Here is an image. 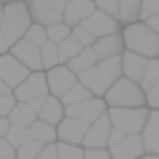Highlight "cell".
I'll return each mask as SVG.
<instances>
[{
  "label": "cell",
  "mask_w": 159,
  "mask_h": 159,
  "mask_svg": "<svg viewBox=\"0 0 159 159\" xmlns=\"http://www.w3.org/2000/svg\"><path fill=\"white\" fill-rule=\"evenodd\" d=\"M30 131V137L34 141H39L40 145H51V143H57V127L54 125H48V123H43V121L36 119L34 123L28 127Z\"/></svg>",
  "instance_id": "obj_24"
},
{
  "label": "cell",
  "mask_w": 159,
  "mask_h": 159,
  "mask_svg": "<svg viewBox=\"0 0 159 159\" xmlns=\"http://www.w3.org/2000/svg\"><path fill=\"white\" fill-rule=\"evenodd\" d=\"M107 117L111 121V127L121 129L127 135H139L145 127V121L149 117L147 107H135V109H107Z\"/></svg>",
  "instance_id": "obj_4"
},
{
  "label": "cell",
  "mask_w": 159,
  "mask_h": 159,
  "mask_svg": "<svg viewBox=\"0 0 159 159\" xmlns=\"http://www.w3.org/2000/svg\"><path fill=\"white\" fill-rule=\"evenodd\" d=\"M8 48H10V44L6 43V39L2 36V32H0V54H6Z\"/></svg>",
  "instance_id": "obj_47"
},
{
  "label": "cell",
  "mask_w": 159,
  "mask_h": 159,
  "mask_svg": "<svg viewBox=\"0 0 159 159\" xmlns=\"http://www.w3.org/2000/svg\"><path fill=\"white\" fill-rule=\"evenodd\" d=\"M97 70L101 75L105 87H111L113 83H117L123 73H121V57H113V58H105V61L97 62Z\"/></svg>",
  "instance_id": "obj_21"
},
{
  "label": "cell",
  "mask_w": 159,
  "mask_h": 159,
  "mask_svg": "<svg viewBox=\"0 0 159 159\" xmlns=\"http://www.w3.org/2000/svg\"><path fill=\"white\" fill-rule=\"evenodd\" d=\"M10 93H12V91L8 89V87L4 85L2 81H0V97H6V95H10Z\"/></svg>",
  "instance_id": "obj_48"
},
{
  "label": "cell",
  "mask_w": 159,
  "mask_h": 159,
  "mask_svg": "<svg viewBox=\"0 0 159 159\" xmlns=\"http://www.w3.org/2000/svg\"><path fill=\"white\" fill-rule=\"evenodd\" d=\"M8 127H10V123H8V119H6V117H0V137H4V135H6Z\"/></svg>",
  "instance_id": "obj_46"
},
{
  "label": "cell",
  "mask_w": 159,
  "mask_h": 159,
  "mask_svg": "<svg viewBox=\"0 0 159 159\" xmlns=\"http://www.w3.org/2000/svg\"><path fill=\"white\" fill-rule=\"evenodd\" d=\"M125 135H127V133H123L121 129L111 127V131H109V139H107V147H111V145H117L119 141H123Z\"/></svg>",
  "instance_id": "obj_42"
},
{
  "label": "cell",
  "mask_w": 159,
  "mask_h": 159,
  "mask_svg": "<svg viewBox=\"0 0 159 159\" xmlns=\"http://www.w3.org/2000/svg\"><path fill=\"white\" fill-rule=\"evenodd\" d=\"M103 101L109 109H135L145 107V91L139 87V83H133L129 79L121 77L117 83L107 87Z\"/></svg>",
  "instance_id": "obj_2"
},
{
  "label": "cell",
  "mask_w": 159,
  "mask_h": 159,
  "mask_svg": "<svg viewBox=\"0 0 159 159\" xmlns=\"http://www.w3.org/2000/svg\"><path fill=\"white\" fill-rule=\"evenodd\" d=\"M57 159H83V147L57 141Z\"/></svg>",
  "instance_id": "obj_33"
},
{
  "label": "cell",
  "mask_w": 159,
  "mask_h": 159,
  "mask_svg": "<svg viewBox=\"0 0 159 159\" xmlns=\"http://www.w3.org/2000/svg\"><path fill=\"white\" fill-rule=\"evenodd\" d=\"M89 123L73 117H62L61 123L57 125V141L58 143H69V145H81L83 137L87 133Z\"/></svg>",
  "instance_id": "obj_12"
},
{
  "label": "cell",
  "mask_w": 159,
  "mask_h": 159,
  "mask_svg": "<svg viewBox=\"0 0 159 159\" xmlns=\"http://www.w3.org/2000/svg\"><path fill=\"white\" fill-rule=\"evenodd\" d=\"M70 36H73L75 40H77L79 44H81L83 48H87V47H91V44L95 43V39L89 34V32L85 30L83 26H75V28H70Z\"/></svg>",
  "instance_id": "obj_37"
},
{
  "label": "cell",
  "mask_w": 159,
  "mask_h": 159,
  "mask_svg": "<svg viewBox=\"0 0 159 159\" xmlns=\"http://www.w3.org/2000/svg\"><path fill=\"white\" fill-rule=\"evenodd\" d=\"M62 117H65V105L61 103V99L52 97V95H47L43 107L39 109V113H36V119L57 127V125L61 123Z\"/></svg>",
  "instance_id": "obj_19"
},
{
  "label": "cell",
  "mask_w": 159,
  "mask_h": 159,
  "mask_svg": "<svg viewBox=\"0 0 159 159\" xmlns=\"http://www.w3.org/2000/svg\"><path fill=\"white\" fill-rule=\"evenodd\" d=\"M139 8L141 0H119V14L117 20L121 24H131L139 20Z\"/></svg>",
  "instance_id": "obj_25"
},
{
  "label": "cell",
  "mask_w": 159,
  "mask_h": 159,
  "mask_svg": "<svg viewBox=\"0 0 159 159\" xmlns=\"http://www.w3.org/2000/svg\"><path fill=\"white\" fill-rule=\"evenodd\" d=\"M16 99L10 95H6V97H0V117H8V113L12 111V107H14Z\"/></svg>",
  "instance_id": "obj_40"
},
{
  "label": "cell",
  "mask_w": 159,
  "mask_h": 159,
  "mask_svg": "<svg viewBox=\"0 0 159 159\" xmlns=\"http://www.w3.org/2000/svg\"><path fill=\"white\" fill-rule=\"evenodd\" d=\"M79 26H83L93 39H101V36H107V34L121 32V22L119 20L105 14V12H101V10H97V8H95Z\"/></svg>",
  "instance_id": "obj_7"
},
{
  "label": "cell",
  "mask_w": 159,
  "mask_h": 159,
  "mask_svg": "<svg viewBox=\"0 0 159 159\" xmlns=\"http://www.w3.org/2000/svg\"><path fill=\"white\" fill-rule=\"evenodd\" d=\"M4 139H6L14 149H18V147H22L24 143H28L32 137H30V131H28V127L10 125V127H8V131H6V135H4Z\"/></svg>",
  "instance_id": "obj_28"
},
{
  "label": "cell",
  "mask_w": 159,
  "mask_h": 159,
  "mask_svg": "<svg viewBox=\"0 0 159 159\" xmlns=\"http://www.w3.org/2000/svg\"><path fill=\"white\" fill-rule=\"evenodd\" d=\"M157 81H159V58L153 57V58L147 61V66H145V70H143V77H141V81H139V87L143 91H147V89H151Z\"/></svg>",
  "instance_id": "obj_29"
},
{
  "label": "cell",
  "mask_w": 159,
  "mask_h": 159,
  "mask_svg": "<svg viewBox=\"0 0 159 159\" xmlns=\"http://www.w3.org/2000/svg\"><path fill=\"white\" fill-rule=\"evenodd\" d=\"M2 4H10V2H18V0H0Z\"/></svg>",
  "instance_id": "obj_50"
},
{
  "label": "cell",
  "mask_w": 159,
  "mask_h": 159,
  "mask_svg": "<svg viewBox=\"0 0 159 159\" xmlns=\"http://www.w3.org/2000/svg\"><path fill=\"white\" fill-rule=\"evenodd\" d=\"M109 131H111V121H109V117L105 113L103 117H99L95 123H91L87 127L81 147L83 149H107Z\"/></svg>",
  "instance_id": "obj_11"
},
{
  "label": "cell",
  "mask_w": 159,
  "mask_h": 159,
  "mask_svg": "<svg viewBox=\"0 0 159 159\" xmlns=\"http://www.w3.org/2000/svg\"><path fill=\"white\" fill-rule=\"evenodd\" d=\"M91 97H93V95H91L89 91H87L85 87H83L81 83L77 81L69 91H66L65 95H62L61 103H62L65 107H69V105H77V103H83V101H87V99H91Z\"/></svg>",
  "instance_id": "obj_27"
},
{
  "label": "cell",
  "mask_w": 159,
  "mask_h": 159,
  "mask_svg": "<svg viewBox=\"0 0 159 159\" xmlns=\"http://www.w3.org/2000/svg\"><path fill=\"white\" fill-rule=\"evenodd\" d=\"M32 18L28 14V8L24 0H18V2H10L2 6V20H0V32L6 39V43L14 44L18 43L24 36L26 28L30 26Z\"/></svg>",
  "instance_id": "obj_1"
},
{
  "label": "cell",
  "mask_w": 159,
  "mask_h": 159,
  "mask_svg": "<svg viewBox=\"0 0 159 159\" xmlns=\"http://www.w3.org/2000/svg\"><path fill=\"white\" fill-rule=\"evenodd\" d=\"M139 159H159V155H151V153H145L143 157H139Z\"/></svg>",
  "instance_id": "obj_49"
},
{
  "label": "cell",
  "mask_w": 159,
  "mask_h": 159,
  "mask_svg": "<svg viewBox=\"0 0 159 159\" xmlns=\"http://www.w3.org/2000/svg\"><path fill=\"white\" fill-rule=\"evenodd\" d=\"M81 44L77 43V40L73 39V36H66L65 40H61V43L57 44V54H58V65H66V62L70 61L73 57H77L79 52H81Z\"/></svg>",
  "instance_id": "obj_26"
},
{
  "label": "cell",
  "mask_w": 159,
  "mask_h": 159,
  "mask_svg": "<svg viewBox=\"0 0 159 159\" xmlns=\"http://www.w3.org/2000/svg\"><path fill=\"white\" fill-rule=\"evenodd\" d=\"M107 151L111 155V159H139L145 155L141 135H125L123 141L107 147Z\"/></svg>",
  "instance_id": "obj_14"
},
{
  "label": "cell",
  "mask_w": 159,
  "mask_h": 159,
  "mask_svg": "<svg viewBox=\"0 0 159 159\" xmlns=\"http://www.w3.org/2000/svg\"><path fill=\"white\" fill-rule=\"evenodd\" d=\"M121 39H123L125 51L137 52L145 58L157 57V34L143 22V20L125 24L123 32H121Z\"/></svg>",
  "instance_id": "obj_3"
},
{
  "label": "cell",
  "mask_w": 159,
  "mask_h": 159,
  "mask_svg": "<svg viewBox=\"0 0 159 159\" xmlns=\"http://www.w3.org/2000/svg\"><path fill=\"white\" fill-rule=\"evenodd\" d=\"M147 61L149 58L141 57L137 52L123 51V54H121V73H123V77L133 83H139L141 77H143L145 66H147Z\"/></svg>",
  "instance_id": "obj_18"
},
{
  "label": "cell",
  "mask_w": 159,
  "mask_h": 159,
  "mask_svg": "<svg viewBox=\"0 0 159 159\" xmlns=\"http://www.w3.org/2000/svg\"><path fill=\"white\" fill-rule=\"evenodd\" d=\"M95 10L93 0H66L65 12H62V22L69 28H75Z\"/></svg>",
  "instance_id": "obj_16"
},
{
  "label": "cell",
  "mask_w": 159,
  "mask_h": 159,
  "mask_svg": "<svg viewBox=\"0 0 159 159\" xmlns=\"http://www.w3.org/2000/svg\"><path fill=\"white\" fill-rule=\"evenodd\" d=\"M28 8L32 22L51 26V24L62 22V12H65L66 0H24Z\"/></svg>",
  "instance_id": "obj_5"
},
{
  "label": "cell",
  "mask_w": 159,
  "mask_h": 159,
  "mask_svg": "<svg viewBox=\"0 0 159 159\" xmlns=\"http://www.w3.org/2000/svg\"><path fill=\"white\" fill-rule=\"evenodd\" d=\"M36 159H57V143H51V145H43L39 157Z\"/></svg>",
  "instance_id": "obj_43"
},
{
  "label": "cell",
  "mask_w": 159,
  "mask_h": 159,
  "mask_svg": "<svg viewBox=\"0 0 159 159\" xmlns=\"http://www.w3.org/2000/svg\"><path fill=\"white\" fill-rule=\"evenodd\" d=\"M48 87H47V77L44 70H32L28 73V77L12 91V97L20 103H28L36 97H47Z\"/></svg>",
  "instance_id": "obj_6"
},
{
  "label": "cell",
  "mask_w": 159,
  "mask_h": 159,
  "mask_svg": "<svg viewBox=\"0 0 159 159\" xmlns=\"http://www.w3.org/2000/svg\"><path fill=\"white\" fill-rule=\"evenodd\" d=\"M26 43L34 44V47H43L44 43H47V28L43 26V24H36V22H30V26L26 28V32H24L22 36Z\"/></svg>",
  "instance_id": "obj_31"
},
{
  "label": "cell",
  "mask_w": 159,
  "mask_h": 159,
  "mask_svg": "<svg viewBox=\"0 0 159 159\" xmlns=\"http://www.w3.org/2000/svg\"><path fill=\"white\" fill-rule=\"evenodd\" d=\"M8 52L12 54V57L16 58L18 62H22L24 66H26L28 70H43V65H40V51L39 47H34V44L26 43L24 39H20L18 43H14L10 48H8Z\"/></svg>",
  "instance_id": "obj_13"
},
{
  "label": "cell",
  "mask_w": 159,
  "mask_h": 159,
  "mask_svg": "<svg viewBox=\"0 0 159 159\" xmlns=\"http://www.w3.org/2000/svg\"><path fill=\"white\" fill-rule=\"evenodd\" d=\"M39 51H40V65H43V70H48V69H52V66L58 65V54H57V44L54 43L47 40Z\"/></svg>",
  "instance_id": "obj_30"
},
{
  "label": "cell",
  "mask_w": 159,
  "mask_h": 159,
  "mask_svg": "<svg viewBox=\"0 0 159 159\" xmlns=\"http://www.w3.org/2000/svg\"><path fill=\"white\" fill-rule=\"evenodd\" d=\"M145 24H147L149 28H151L153 32H155V34H159V12L155 16H151V18H147V20H143Z\"/></svg>",
  "instance_id": "obj_44"
},
{
  "label": "cell",
  "mask_w": 159,
  "mask_h": 159,
  "mask_svg": "<svg viewBox=\"0 0 159 159\" xmlns=\"http://www.w3.org/2000/svg\"><path fill=\"white\" fill-rule=\"evenodd\" d=\"M44 28H47V40H51L54 44L65 40L66 36H70V28L65 22H57V24H51V26H44Z\"/></svg>",
  "instance_id": "obj_32"
},
{
  "label": "cell",
  "mask_w": 159,
  "mask_h": 159,
  "mask_svg": "<svg viewBox=\"0 0 159 159\" xmlns=\"http://www.w3.org/2000/svg\"><path fill=\"white\" fill-rule=\"evenodd\" d=\"M0 20H2V10H0Z\"/></svg>",
  "instance_id": "obj_52"
},
{
  "label": "cell",
  "mask_w": 159,
  "mask_h": 159,
  "mask_svg": "<svg viewBox=\"0 0 159 159\" xmlns=\"http://www.w3.org/2000/svg\"><path fill=\"white\" fill-rule=\"evenodd\" d=\"M107 105L101 97H91L83 103H77V105H69L65 107V117H73V119H81L85 123H95L99 117H103L107 113Z\"/></svg>",
  "instance_id": "obj_8"
},
{
  "label": "cell",
  "mask_w": 159,
  "mask_h": 159,
  "mask_svg": "<svg viewBox=\"0 0 159 159\" xmlns=\"http://www.w3.org/2000/svg\"><path fill=\"white\" fill-rule=\"evenodd\" d=\"M157 58H159V34H157Z\"/></svg>",
  "instance_id": "obj_51"
},
{
  "label": "cell",
  "mask_w": 159,
  "mask_h": 159,
  "mask_svg": "<svg viewBox=\"0 0 159 159\" xmlns=\"http://www.w3.org/2000/svg\"><path fill=\"white\" fill-rule=\"evenodd\" d=\"M159 12V0H141L139 8V20H147Z\"/></svg>",
  "instance_id": "obj_35"
},
{
  "label": "cell",
  "mask_w": 159,
  "mask_h": 159,
  "mask_svg": "<svg viewBox=\"0 0 159 159\" xmlns=\"http://www.w3.org/2000/svg\"><path fill=\"white\" fill-rule=\"evenodd\" d=\"M83 159H111L107 149H83Z\"/></svg>",
  "instance_id": "obj_41"
},
{
  "label": "cell",
  "mask_w": 159,
  "mask_h": 159,
  "mask_svg": "<svg viewBox=\"0 0 159 159\" xmlns=\"http://www.w3.org/2000/svg\"><path fill=\"white\" fill-rule=\"evenodd\" d=\"M2 6H4V4H2V2H0V10H2Z\"/></svg>",
  "instance_id": "obj_53"
},
{
  "label": "cell",
  "mask_w": 159,
  "mask_h": 159,
  "mask_svg": "<svg viewBox=\"0 0 159 159\" xmlns=\"http://www.w3.org/2000/svg\"><path fill=\"white\" fill-rule=\"evenodd\" d=\"M97 61H105V58H113V57H121L125 51L123 47V39H121V32L115 34H107L101 39H95V43L91 44Z\"/></svg>",
  "instance_id": "obj_15"
},
{
  "label": "cell",
  "mask_w": 159,
  "mask_h": 159,
  "mask_svg": "<svg viewBox=\"0 0 159 159\" xmlns=\"http://www.w3.org/2000/svg\"><path fill=\"white\" fill-rule=\"evenodd\" d=\"M0 159H16V149L4 137H0Z\"/></svg>",
  "instance_id": "obj_39"
},
{
  "label": "cell",
  "mask_w": 159,
  "mask_h": 159,
  "mask_svg": "<svg viewBox=\"0 0 159 159\" xmlns=\"http://www.w3.org/2000/svg\"><path fill=\"white\" fill-rule=\"evenodd\" d=\"M139 135H141V141H143L145 153L159 155V111L149 109V117Z\"/></svg>",
  "instance_id": "obj_17"
},
{
  "label": "cell",
  "mask_w": 159,
  "mask_h": 159,
  "mask_svg": "<svg viewBox=\"0 0 159 159\" xmlns=\"http://www.w3.org/2000/svg\"><path fill=\"white\" fill-rule=\"evenodd\" d=\"M44 99H47V97H36V99H32V101H28V107H30V109H32L34 113H39V109L43 107Z\"/></svg>",
  "instance_id": "obj_45"
},
{
  "label": "cell",
  "mask_w": 159,
  "mask_h": 159,
  "mask_svg": "<svg viewBox=\"0 0 159 159\" xmlns=\"http://www.w3.org/2000/svg\"><path fill=\"white\" fill-rule=\"evenodd\" d=\"M47 77V87H48V95L57 99H62V95L70 89V87L77 83V75H73L66 65H57L52 69H48L44 73Z\"/></svg>",
  "instance_id": "obj_10"
},
{
  "label": "cell",
  "mask_w": 159,
  "mask_h": 159,
  "mask_svg": "<svg viewBox=\"0 0 159 159\" xmlns=\"http://www.w3.org/2000/svg\"><path fill=\"white\" fill-rule=\"evenodd\" d=\"M95 2V8L101 12H105V14L113 16V18H117V14H119V0H93Z\"/></svg>",
  "instance_id": "obj_36"
},
{
  "label": "cell",
  "mask_w": 159,
  "mask_h": 159,
  "mask_svg": "<svg viewBox=\"0 0 159 159\" xmlns=\"http://www.w3.org/2000/svg\"><path fill=\"white\" fill-rule=\"evenodd\" d=\"M28 73H30V70H28L22 62L16 61L10 52L0 54V81L10 91H14L16 87L28 77Z\"/></svg>",
  "instance_id": "obj_9"
},
{
  "label": "cell",
  "mask_w": 159,
  "mask_h": 159,
  "mask_svg": "<svg viewBox=\"0 0 159 159\" xmlns=\"http://www.w3.org/2000/svg\"><path fill=\"white\" fill-rule=\"evenodd\" d=\"M97 57H95V52H93V48L91 47H87V48H81V52L77 54V57H73L69 62H66V69L70 70L73 75H81V73H85V70H89L91 66H95L97 65Z\"/></svg>",
  "instance_id": "obj_23"
},
{
  "label": "cell",
  "mask_w": 159,
  "mask_h": 159,
  "mask_svg": "<svg viewBox=\"0 0 159 159\" xmlns=\"http://www.w3.org/2000/svg\"><path fill=\"white\" fill-rule=\"evenodd\" d=\"M77 81L81 83V85L85 87L93 97H101L103 99V95H105V91H107L105 83H103L101 75H99V70H97V65L91 66L89 70H85V73H81L77 77Z\"/></svg>",
  "instance_id": "obj_20"
},
{
  "label": "cell",
  "mask_w": 159,
  "mask_h": 159,
  "mask_svg": "<svg viewBox=\"0 0 159 159\" xmlns=\"http://www.w3.org/2000/svg\"><path fill=\"white\" fill-rule=\"evenodd\" d=\"M145 107L159 111V81L151 87V89L145 91Z\"/></svg>",
  "instance_id": "obj_38"
},
{
  "label": "cell",
  "mask_w": 159,
  "mask_h": 159,
  "mask_svg": "<svg viewBox=\"0 0 159 159\" xmlns=\"http://www.w3.org/2000/svg\"><path fill=\"white\" fill-rule=\"evenodd\" d=\"M40 149H43V145L39 143V141L30 139L28 143H24L22 147L16 149V159H36L40 153Z\"/></svg>",
  "instance_id": "obj_34"
},
{
  "label": "cell",
  "mask_w": 159,
  "mask_h": 159,
  "mask_svg": "<svg viewBox=\"0 0 159 159\" xmlns=\"http://www.w3.org/2000/svg\"><path fill=\"white\" fill-rule=\"evenodd\" d=\"M8 123L10 125H18V127H30L32 123L36 121V113L28 107V103H20L16 101L12 111L8 113Z\"/></svg>",
  "instance_id": "obj_22"
}]
</instances>
